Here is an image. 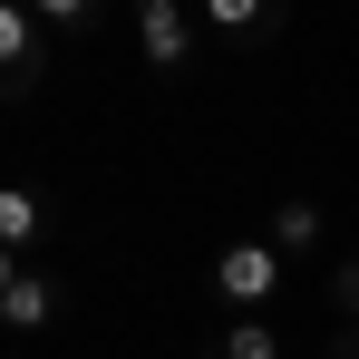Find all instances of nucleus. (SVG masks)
<instances>
[{
	"mask_svg": "<svg viewBox=\"0 0 359 359\" xmlns=\"http://www.w3.org/2000/svg\"><path fill=\"white\" fill-rule=\"evenodd\" d=\"M49 320H59V282L39 262H20V282L0 292V330H49Z\"/></svg>",
	"mask_w": 359,
	"mask_h": 359,
	"instance_id": "39448f33",
	"label": "nucleus"
},
{
	"mask_svg": "<svg viewBox=\"0 0 359 359\" xmlns=\"http://www.w3.org/2000/svg\"><path fill=\"white\" fill-rule=\"evenodd\" d=\"M49 224H59V214H49V194H39V184H0V252H20V262H29V252L49 243Z\"/></svg>",
	"mask_w": 359,
	"mask_h": 359,
	"instance_id": "20e7f679",
	"label": "nucleus"
},
{
	"mask_svg": "<svg viewBox=\"0 0 359 359\" xmlns=\"http://www.w3.org/2000/svg\"><path fill=\"white\" fill-rule=\"evenodd\" d=\"M29 10H39V29H88L97 20V0H29Z\"/></svg>",
	"mask_w": 359,
	"mask_h": 359,
	"instance_id": "1a4fd4ad",
	"label": "nucleus"
},
{
	"mask_svg": "<svg viewBox=\"0 0 359 359\" xmlns=\"http://www.w3.org/2000/svg\"><path fill=\"white\" fill-rule=\"evenodd\" d=\"M340 359H359V330H350V340H340Z\"/></svg>",
	"mask_w": 359,
	"mask_h": 359,
	"instance_id": "f8f14e48",
	"label": "nucleus"
},
{
	"mask_svg": "<svg viewBox=\"0 0 359 359\" xmlns=\"http://www.w3.org/2000/svg\"><path fill=\"white\" fill-rule=\"evenodd\" d=\"M184 10H194V20H204V0H184Z\"/></svg>",
	"mask_w": 359,
	"mask_h": 359,
	"instance_id": "ddd939ff",
	"label": "nucleus"
},
{
	"mask_svg": "<svg viewBox=\"0 0 359 359\" xmlns=\"http://www.w3.org/2000/svg\"><path fill=\"white\" fill-rule=\"evenodd\" d=\"M262 243H272V252H311V243H320V204H311V194H282Z\"/></svg>",
	"mask_w": 359,
	"mask_h": 359,
	"instance_id": "0eeeda50",
	"label": "nucleus"
},
{
	"mask_svg": "<svg viewBox=\"0 0 359 359\" xmlns=\"http://www.w3.org/2000/svg\"><path fill=\"white\" fill-rule=\"evenodd\" d=\"M204 29H233V39H272V29H282V0H204Z\"/></svg>",
	"mask_w": 359,
	"mask_h": 359,
	"instance_id": "423d86ee",
	"label": "nucleus"
},
{
	"mask_svg": "<svg viewBox=\"0 0 359 359\" xmlns=\"http://www.w3.org/2000/svg\"><path fill=\"white\" fill-rule=\"evenodd\" d=\"M214 359H282V330H272V320H262V311H243L233 330H224V340H214Z\"/></svg>",
	"mask_w": 359,
	"mask_h": 359,
	"instance_id": "6e6552de",
	"label": "nucleus"
},
{
	"mask_svg": "<svg viewBox=\"0 0 359 359\" xmlns=\"http://www.w3.org/2000/svg\"><path fill=\"white\" fill-rule=\"evenodd\" d=\"M194 39H204V20H194L184 0H136V49H146V68H184Z\"/></svg>",
	"mask_w": 359,
	"mask_h": 359,
	"instance_id": "f257e3e1",
	"label": "nucleus"
},
{
	"mask_svg": "<svg viewBox=\"0 0 359 359\" xmlns=\"http://www.w3.org/2000/svg\"><path fill=\"white\" fill-rule=\"evenodd\" d=\"M10 282H20V252H0V292H10Z\"/></svg>",
	"mask_w": 359,
	"mask_h": 359,
	"instance_id": "9b49d317",
	"label": "nucleus"
},
{
	"mask_svg": "<svg viewBox=\"0 0 359 359\" xmlns=\"http://www.w3.org/2000/svg\"><path fill=\"white\" fill-rule=\"evenodd\" d=\"M330 292H340V311H350V320H359V252H350V262H340V282H330Z\"/></svg>",
	"mask_w": 359,
	"mask_h": 359,
	"instance_id": "9d476101",
	"label": "nucleus"
},
{
	"mask_svg": "<svg viewBox=\"0 0 359 359\" xmlns=\"http://www.w3.org/2000/svg\"><path fill=\"white\" fill-rule=\"evenodd\" d=\"M214 292L233 301V311H262V301L282 292V252H272V243H224V262H214Z\"/></svg>",
	"mask_w": 359,
	"mask_h": 359,
	"instance_id": "f03ea898",
	"label": "nucleus"
},
{
	"mask_svg": "<svg viewBox=\"0 0 359 359\" xmlns=\"http://www.w3.org/2000/svg\"><path fill=\"white\" fill-rule=\"evenodd\" d=\"M39 49H49V29H39V10H20V0H0V97L39 78Z\"/></svg>",
	"mask_w": 359,
	"mask_h": 359,
	"instance_id": "7ed1b4c3",
	"label": "nucleus"
}]
</instances>
